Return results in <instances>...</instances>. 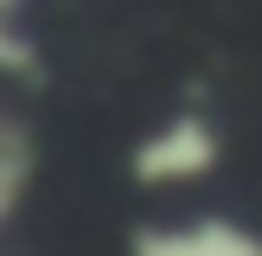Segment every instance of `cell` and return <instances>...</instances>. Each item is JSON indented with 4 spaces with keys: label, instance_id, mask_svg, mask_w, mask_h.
I'll use <instances>...</instances> for the list:
<instances>
[{
    "label": "cell",
    "instance_id": "cell-1",
    "mask_svg": "<svg viewBox=\"0 0 262 256\" xmlns=\"http://www.w3.org/2000/svg\"><path fill=\"white\" fill-rule=\"evenodd\" d=\"M211 160H217L211 122H173V128H160V135H147L135 147V173L154 179V186H166V179H199Z\"/></svg>",
    "mask_w": 262,
    "mask_h": 256
},
{
    "label": "cell",
    "instance_id": "cell-2",
    "mask_svg": "<svg viewBox=\"0 0 262 256\" xmlns=\"http://www.w3.org/2000/svg\"><path fill=\"white\" fill-rule=\"evenodd\" d=\"M135 256H262V237L211 218V224H186V230H141Z\"/></svg>",
    "mask_w": 262,
    "mask_h": 256
},
{
    "label": "cell",
    "instance_id": "cell-3",
    "mask_svg": "<svg viewBox=\"0 0 262 256\" xmlns=\"http://www.w3.org/2000/svg\"><path fill=\"white\" fill-rule=\"evenodd\" d=\"M19 192H26V141L19 128H7V211L19 205Z\"/></svg>",
    "mask_w": 262,
    "mask_h": 256
}]
</instances>
